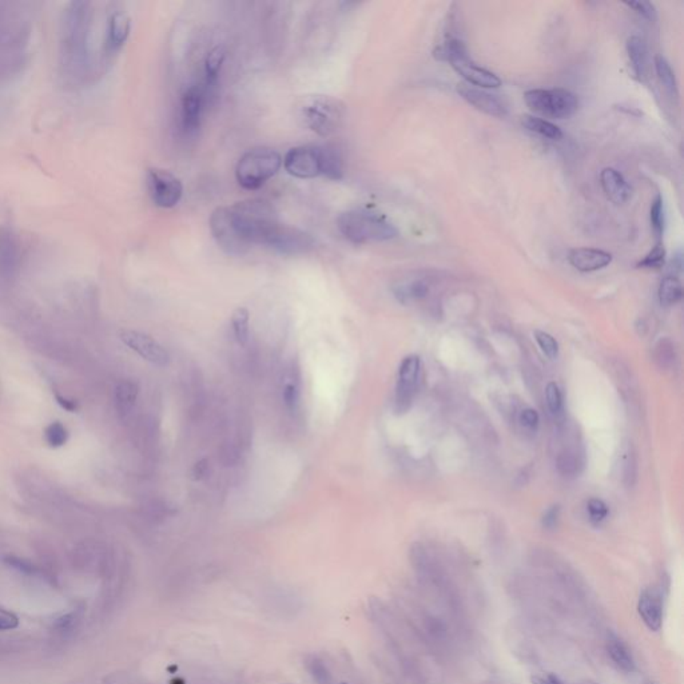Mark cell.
<instances>
[{"mask_svg": "<svg viewBox=\"0 0 684 684\" xmlns=\"http://www.w3.org/2000/svg\"><path fill=\"white\" fill-rule=\"evenodd\" d=\"M207 470H209V463L206 458L200 460L198 461L194 468H193V476H194V480H200L203 479L206 474H207Z\"/></svg>", "mask_w": 684, "mask_h": 684, "instance_id": "ee69618b", "label": "cell"}, {"mask_svg": "<svg viewBox=\"0 0 684 684\" xmlns=\"http://www.w3.org/2000/svg\"><path fill=\"white\" fill-rule=\"evenodd\" d=\"M44 439L51 448H60L69 440V430L62 423L54 421L44 429Z\"/></svg>", "mask_w": 684, "mask_h": 684, "instance_id": "836d02e7", "label": "cell"}, {"mask_svg": "<svg viewBox=\"0 0 684 684\" xmlns=\"http://www.w3.org/2000/svg\"><path fill=\"white\" fill-rule=\"evenodd\" d=\"M321 175L331 181H340L343 177V159L337 147L330 144L318 146Z\"/></svg>", "mask_w": 684, "mask_h": 684, "instance_id": "44dd1931", "label": "cell"}, {"mask_svg": "<svg viewBox=\"0 0 684 684\" xmlns=\"http://www.w3.org/2000/svg\"><path fill=\"white\" fill-rule=\"evenodd\" d=\"M535 338H536V341L539 343L542 353L548 357V358L555 360L556 357L559 356V343H557V341H556L555 338L551 334H548L545 331H542V330H536L535 331Z\"/></svg>", "mask_w": 684, "mask_h": 684, "instance_id": "d590c367", "label": "cell"}, {"mask_svg": "<svg viewBox=\"0 0 684 684\" xmlns=\"http://www.w3.org/2000/svg\"><path fill=\"white\" fill-rule=\"evenodd\" d=\"M299 116L306 128L317 135L327 138L342 128L346 118V107L337 98L312 95L299 104Z\"/></svg>", "mask_w": 684, "mask_h": 684, "instance_id": "277c9868", "label": "cell"}, {"mask_svg": "<svg viewBox=\"0 0 684 684\" xmlns=\"http://www.w3.org/2000/svg\"><path fill=\"white\" fill-rule=\"evenodd\" d=\"M606 651L613 666L619 671L631 673L636 669V663L627 644L613 632L608 634L606 641Z\"/></svg>", "mask_w": 684, "mask_h": 684, "instance_id": "d6986e66", "label": "cell"}, {"mask_svg": "<svg viewBox=\"0 0 684 684\" xmlns=\"http://www.w3.org/2000/svg\"><path fill=\"white\" fill-rule=\"evenodd\" d=\"M628 8L634 10L643 19L654 22L656 19L655 6L651 1H626Z\"/></svg>", "mask_w": 684, "mask_h": 684, "instance_id": "f35d334b", "label": "cell"}, {"mask_svg": "<svg viewBox=\"0 0 684 684\" xmlns=\"http://www.w3.org/2000/svg\"><path fill=\"white\" fill-rule=\"evenodd\" d=\"M119 337L131 350L153 365L166 367L170 362V356L166 349L149 334L137 330H122Z\"/></svg>", "mask_w": 684, "mask_h": 684, "instance_id": "4fadbf2b", "label": "cell"}, {"mask_svg": "<svg viewBox=\"0 0 684 684\" xmlns=\"http://www.w3.org/2000/svg\"><path fill=\"white\" fill-rule=\"evenodd\" d=\"M138 385L131 380H123L115 386V406L121 416H128L138 399Z\"/></svg>", "mask_w": 684, "mask_h": 684, "instance_id": "603a6c76", "label": "cell"}, {"mask_svg": "<svg viewBox=\"0 0 684 684\" xmlns=\"http://www.w3.org/2000/svg\"><path fill=\"white\" fill-rule=\"evenodd\" d=\"M261 246L284 256H301L313 250L315 240L305 230L275 221L264 235Z\"/></svg>", "mask_w": 684, "mask_h": 684, "instance_id": "ba28073f", "label": "cell"}, {"mask_svg": "<svg viewBox=\"0 0 684 684\" xmlns=\"http://www.w3.org/2000/svg\"><path fill=\"white\" fill-rule=\"evenodd\" d=\"M628 62L634 76L643 82L648 71V50L647 44L639 36H631L626 43Z\"/></svg>", "mask_w": 684, "mask_h": 684, "instance_id": "ffe728a7", "label": "cell"}, {"mask_svg": "<svg viewBox=\"0 0 684 684\" xmlns=\"http://www.w3.org/2000/svg\"><path fill=\"white\" fill-rule=\"evenodd\" d=\"M532 683L533 684H564L560 678H557L556 675H547V676H535L532 678Z\"/></svg>", "mask_w": 684, "mask_h": 684, "instance_id": "f6af8a7d", "label": "cell"}, {"mask_svg": "<svg viewBox=\"0 0 684 684\" xmlns=\"http://www.w3.org/2000/svg\"><path fill=\"white\" fill-rule=\"evenodd\" d=\"M622 472H623V481L627 486H634L636 481L638 467H636V456L634 452L632 445H627L623 451L622 457Z\"/></svg>", "mask_w": 684, "mask_h": 684, "instance_id": "1f68e13d", "label": "cell"}, {"mask_svg": "<svg viewBox=\"0 0 684 684\" xmlns=\"http://www.w3.org/2000/svg\"><path fill=\"white\" fill-rule=\"evenodd\" d=\"M337 228L345 240L355 245L384 242L399 235V230L384 215L368 209H353L340 214Z\"/></svg>", "mask_w": 684, "mask_h": 684, "instance_id": "3957f363", "label": "cell"}, {"mask_svg": "<svg viewBox=\"0 0 684 684\" xmlns=\"http://www.w3.org/2000/svg\"><path fill=\"white\" fill-rule=\"evenodd\" d=\"M282 167V157L269 147H256L246 151L235 166V178L246 190H256Z\"/></svg>", "mask_w": 684, "mask_h": 684, "instance_id": "5b68a950", "label": "cell"}, {"mask_svg": "<svg viewBox=\"0 0 684 684\" xmlns=\"http://www.w3.org/2000/svg\"><path fill=\"white\" fill-rule=\"evenodd\" d=\"M303 667L315 684H336L327 662L321 656L309 654L303 657Z\"/></svg>", "mask_w": 684, "mask_h": 684, "instance_id": "d4e9b609", "label": "cell"}, {"mask_svg": "<svg viewBox=\"0 0 684 684\" xmlns=\"http://www.w3.org/2000/svg\"><path fill=\"white\" fill-rule=\"evenodd\" d=\"M650 218H651L652 230H654L656 237L660 240L663 237L664 228H666V207H664V200L662 198V196H657L652 202Z\"/></svg>", "mask_w": 684, "mask_h": 684, "instance_id": "d6a6232c", "label": "cell"}, {"mask_svg": "<svg viewBox=\"0 0 684 684\" xmlns=\"http://www.w3.org/2000/svg\"><path fill=\"white\" fill-rule=\"evenodd\" d=\"M560 519V505L549 507L542 514V524L545 529H555Z\"/></svg>", "mask_w": 684, "mask_h": 684, "instance_id": "b9f144b4", "label": "cell"}, {"mask_svg": "<svg viewBox=\"0 0 684 684\" xmlns=\"http://www.w3.org/2000/svg\"><path fill=\"white\" fill-rule=\"evenodd\" d=\"M568 262L583 273L601 271L613 262V256L604 250L592 247H576L568 253Z\"/></svg>", "mask_w": 684, "mask_h": 684, "instance_id": "e0dca14e", "label": "cell"}, {"mask_svg": "<svg viewBox=\"0 0 684 684\" xmlns=\"http://www.w3.org/2000/svg\"><path fill=\"white\" fill-rule=\"evenodd\" d=\"M278 217L269 200H246L231 206L217 207L210 217L215 242L230 256H243L262 237Z\"/></svg>", "mask_w": 684, "mask_h": 684, "instance_id": "7a4b0ae2", "label": "cell"}, {"mask_svg": "<svg viewBox=\"0 0 684 684\" xmlns=\"http://www.w3.org/2000/svg\"><path fill=\"white\" fill-rule=\"evenodd\" d=\"M457 93L464 100H467L470 106L483 111L484 114L491 116L504 118L508 114V107L504 100H500L498 95H493L484 88H479L474 86L460 83L457 86Z\"/></svg>", "mask_w": 684, "mask_h": 684, "instance_id": "9a60e30c", "label": "cell"}, {"mask_svg": "<svg viewBox=\"0 0 684 684\" xmlns=\"http://www.w3.org/2000/svg\"><path fill=\"white\" fill-rule=\"evenodd\" d=\"M576 684H598V683H596V682H594V680H583V682H579V683H576Z\"/></svg>", "mask_w": 684, "mask_h": 684, "instance_id": "7dc6e473", "label": "cell"}, {"mask_svg": "<svg viewBox=\"0 0 684 684\" xmlns=\"http://www.w3.org/2000/svg\"><path fill=\"white\" fill-rule=\"evenodd\" d=\"M519 421H520V425L524 427L528 432H536V429L539 427V413L532 409V408H526L521 411V413L519 416Z\"/></svg>", "mask_w": 684, "mask_h": 684, "instance_id": "ab89813d", "label": "cell"}, {"mask_svg": "<svg viewBox=\"0 0 684 684\" xmlns=\"http://www.w3.org/2000/svg\"><path fill=\"white\" fill-rule=\"evenodd\" d=\"M638 613L645 624V627L651 631H659L663 624V598L662 594L654 588L647 587L641 591L638 600Z\"/></svg>", "mask_w": 684, "mask_h": 684, "instance_id": "2e32d148", "label": "cell"}, {"mask_svg": "<svg viewBox=\"0 0 684 684\" xmlns=\"http://www.w3.org/2000/svg\"><path fill=\"white\" fill-rule=\"evenodd\" d=\"M683 297V287L678 277L667 275L659 286V299L664 306H672Z\"/></svg>", "mask_w": 684, "mask_h": 684, "instance_id": "4316f807", "label": "cell"}, {"mask_svg": "<svg viewBox=\"0 0 684 684\" xmlns=\"http://www.w3.org/2000/svg\"><path fill=\"white\" fill-rule=\"evenodd\" d=\"M25 256L23 240L8 226H0V275L11 278L18 274Z\"/></svg>", "mask_w": 684, "mask_h": 684, "instance_id": "7c38bea8", "label": "cell"}, {"mask_svg": "<svg viewBox=\"0 0 684 684\" xmlns=\"http://www.w3.org/2000/svg\"><path fill=\"white\" fill-rule=\"evenodd\" d=\"M146 186L153 203L160 209H171L184 196V185L172 172L162 169H149Z\"/></svg>", "mask_w": 684, "mask_h": 684, "instance_id": "9c48e42d", "label": "cell"}, {"mask_svg": "<svg viewBox=\"0 0 684 684\" xmlns=\"http://www.w3.org/2000/svg\"><path fill=\"white\" fill-rule=\"evenodd\" d=\"M57 402L63 409H66L67 412H75L78 409V405H76L75 401L66 399V397H62L59 395H57Z\"/></svg>", "mask_w": 684, "mask_h": 684, "instance_id": "bcb514c9", "label": "cell"}, {"mask_svg": "<svg viewBox=\"0 0 684 684\" xmlns=\"http://www.w3.org/2000/svg\"><path fill=\"white\" fill-rule=\"evenodd\" d=\"M224 62H225V51L221 47H215L207 54L205 60V75H206L207 87H213L217 83Z\"/></svg>", "mask_w": 684, "mask_h": 684, "instance_id": "83f0119b", "label": "cell"}, {"mask_svg": "<svg viewBox=\"0 0 684 684\" xmlns=\"http://www.w3.org/2000/svg\"><path fill=\"white\" fill-rule=\"evenodd\" d=\"M439 57L451 63L453 70L467 82L479 88H498L501 81L496 74L477 66L470 59L465 44L458 39H449L439 50Z\"/></svg>", "mask_w": 684, "mask_h": 684, "instance_id": "8992f818", "label": "cell"}, {"mask_svg": "<svg viewBox=\"0 0 684 684\" xmlns=\"http://www.w3.org/2000/svg\"><path fill=\"white\" fill-rule=\"evenodd\" d=\"M282 165L292 177L312 179L321 175L318 146H297L290 149L282 159Z\"/></svg>", "mask_w": 684, "mask_h": 684, "instance_id": "8fae6325", "label": "cell"}, {"mask_svg": "<svg viewBox=\"0 0 684 684\" xmlns=\"http://www.w3.org/2000/svg\"><path fill=\"white\" fill-rule=\"evenodd\" d=\"M19 624L18 617L14 613H7L4 610H0V631L6 629H13Z\"/></svg>", "mask_w": 684, "mask_h": 684, "instance_id": "7bdbcfd3", "label": "cell"}, {"mask_svg": "<svg viewBox=\"0 0 684 684\" xmlns=\"http://www.w3.org/2000/svg\"><path fill=\"white\" fill-rule=\"evenodd\" d=\"M666 262V249L662 243H656L655 246L641 258L638 262V268L641 269H660Z\"/></svg>", "mask_w": 684, "mask_h": 684, "instance_id": "e575fe53", "label": "cell"}, {"mask_svg": "<svg viewBox=\"0 0 684 684\" xmlns=\"http://www.w3.org/2000/svg\"><path fill=\"white\" fill-rule=\"evenodd\" d=\"M648 684H654V683H648Z\"/></svg>", "mask_w": 684, "mask_h": 684, "instance_id": "c3c4849f", "label": "cell"}, {"mask_svg": "<svg viewBox=\"0 0 684 684\" xmlns=\"http://www.w3.org/2000/svg\"><path fill=\"white\" fill-rule=\"evenodd\" d=\"M249 320L250 314L246 308H237L231 315V327L238 343L245 345L249 340Z\"/></svg>", "mask_w": 684, "mask_h": 684, "instance_id": "f546056e", "label": "cell"}, {"mask_svg": "<svg viewBox=\"0 0 684 684\" xmlns=\"http://www.w3.org/2000/svg\"><path fill=\"white\" fill-rule=\"evenodd\" d=\"M521 125L528 131L551 141H559L563 137V132L559 126H556L555 123L549 122L548 119H542L536 115H524L521 118Z\"/></svg>", "mask_w": 684, "mask_h": 684, "instance_id": "cb8c5ba5", "label": "cell"}, {"mask_svg": "<svg viewBox=\"0 0 684 684\" xmlns=\"http://www.w3.org/2000/svg\"><path fill=\"white\" fill-rule=\"evenodd\" d=\"M421 371V360L418 356L405 357L399 365V381L396 386V399L395 409L397 413H405L409 411L414 396L417 393V386Z\"/></svg>", "mask_w": 684, "mask_h": 684, "instance_id": "30bf717a", "label": "cell"}, {"mask_svg": "<svg viewBox=\"0 0 684 684\" xmlns=\"http://www.w3.org/2000/svg\"><path fill=\"white\" fill-rule=\"evenodd\" d=\"M392 290L396 299L406 305L414 301L425 299L429 293V282L424 278L404 280L393 286Z\"/></svg>", "mask_w": 684, "mask_h": 684, "instance_id": "7402d4cb", "label": "cell"}, {"mask_svg": "<svg viewBox=\"0 0 684 684\" xmlns=\"http://www.w3.org/2000/svg\"><path fill=\"white\" fill-rule=\"evenodd\" d=\"M545 399L548 409L552 414H559L563 409V396L556 383H549L545 388Z\"/></svg>", "mask_w": 684, "mask_h": 684, "instance_id": "8d00e7d4", "label": "cell"}, {"mask_svg": "<svg viewBox=\"0 0 684 684\" xmlns=\"http://www.w3.org/2000/svg\"><path fill=\"white\" fill-rule=\"evenodd\" d=\"M205 88L198 85L186 88L181 98V128L187 135L198 132L202 123V115L205 109Z\"/></svg>", "mask_w": 684, "mask_h": 684, "instance_id": "5bb4252c", "label": "cell"}, {"mask_svg": "<svg viewBox=\"0 0 684 684\" xmlns=\"http://www.w3.org/2000/svg\"><path fill=\"white\" fill-rule=\"evenodd\" d=\"M94 7V3H72L63 14L59 66L64 83L75 88L95 83L116 55L109 39V11L98 32L102 26L97 25L100 14Z\"/></svg>", "mask_w": 684, "mask_h": 684, "instance_id": "6da1fadb", "label": "cell"}, {"mask_svg": "<svg viewBox=\"0 0 684 684\" xmlns=\"http://www.w3.org/2000/svg\"><path fill=\"white\" fill-rule=\"evenodd\" d=\"M556 465H557V470L559 472L566 476V477H575L580 473V470L583 468V463L580 461V457L573 452V451H564L561 452L559 456H557V460H556Z\"/></svg>", "mask_w": 684, "mask_h": 684, "instance_id": "f1b7e54d", "label": "cell"}, {"mask_svg": "<svg viewBox=\"0 0 684 684\" xmlns=\"http://www.w3.org/2000/svg\"><path fill=\"white\" fill-rule=\"evenodd\" d=\"M600 185L607 198L616 205L627 202L632 196V189L623 174L613 167H606L600 172Z\"/></svg>", "mask_w": 684, "mask_h": 684, "instance_id": "ac0fdd59", "label": "cell"}, {"mask_svg": "<svg viewBox=\"0 0 684 684\" xmlns=\"http://www.w3.org/2000/svg\"><path fill=\"white\" fill-rule=\"evenodd\" d=\"M654 357H655L656 364L660 368L663 369L671 368L676 360V350L673 342L671 341L670 338L660 340L656 343Z\"/></svg>", "mask_w": 684, "mask_h": 684, "instance_id": "4dcf8cb0", "label": "cell"}, {"mask_svg": "<svg viewBox=\"0 0 684 684\" xmlns=\"http://www.w3.org/2000/svg\"><path fill=\"white\" fill-rule=\"evenodd\" d=\"M524 100L533 114L542 119H567L579 110V98L566 88L528 90Z\"/></svg>", "mask_w": 684, "mask_h": 684, "instance_id": "52a82bcc", "label": "cell"}, {"mask_svg": "<svg viewBox=\"0 0 684 684\" xmlns=\"http://www.w3.org/2000/svg\"><path fill=\"white\" fill-rule=\"evenodd\" d=\"M282 397H284V401H285V405L290 409V411H294L299 405V388L296 384H286L284 386V392H282Z\"/></svg>", "mask_w": 684, "mask_h": 684, "instance_id": "60d3db41", "label": "cell"}, {"mask_svg": "<svg viewBox=\"0 0 684 684\" xmlns=\"http://www.w3.org/2000/svg\"><path fill=\"white\" fill-rule=\"evenodd\" d=\"M587 512L594 524H600L608 516V507L603 500L591 499L587 504Z\"/></svg>", "mask_w": 684, "mask_h": 684, "instance_id": "74e56055", "label": "cell"}, {"mask_svg": "<svg viewBox=\"0 0 684 684\" xmlns=\"http://www.w3.org/2000/svg\"><path fill=\"white\" fill-rule=\"evenodd\" d=\"M654 66H655L656 75H657L660 85L663 86V88L666 90L667 94H670L671 97L676 98L679 95L678 81H676L675 72L672 70L669 60L663 55H656L655 59H654Z\"/></svg>", "mask_w": 684, "mask_h": 684, "instance_id": "484cf974", "label": "cell"}]
</instances>
